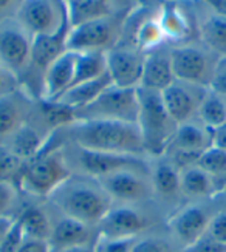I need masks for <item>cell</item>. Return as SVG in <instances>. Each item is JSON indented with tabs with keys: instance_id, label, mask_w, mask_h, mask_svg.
<instances>
[{
	"instance_id": "9c48e42d",
	"label": "cell",
	"mask_w": 226,
	"mask_h": 252,
	"mask_svg": "<svg viewBox=\"0 0 226 252\" xmlns=\"http://www.w3.org/2000/svg\"><path fill=\"white\" fill-rule=\"evenodd\" d=\"M219 56L212 53L201 43L185 42L170 45V61L175 79L208 87L212 79L215 65L219 62Z\"/></svg>"
},
{
	"instance_id": "f6af8a7d",
	"label": "cell",
	"mask_w": 226,
	"mask_h": 252,
	"mask_svg": "<svg viewBox=\"0 0 226 252\" xmlns=\"http://www.w3.org/2000/svg\"><path fill=\"white\" fill-rule=\"evenodd\" d=\"M55 252H96V243L79 245V246H71V248H65V249L55 251Z\"/></svg>"
},
{
	"instance_id": "ab89813d",
	"label": "cell",
	"mask_w": 226,
	"mask_h": 252,
	"mask_svg": "<svg viewBox=\"0 0 226 252\" xmlns=\"http://www.w3.org/2000/svg\"><path fill=\"white\" fill-rule=\"evenodd\" d=\"M16 252H51L50 243L44 240H34V238H25Z\"/></svg>"
},
{
	"instance_id": "f546056e",
	"label": "cell",
	"mask_w": 226,
	"mask_h": 252,
	"mask_svg": "<svg viewBox=\"0 0 226 252\" xmlns=\"http://www.w3.org/2000/svg\"><path fill=\"white\" fill-rule=\"evenodd\" d=\"M78 53V51H76ZM107 73L105 53L102 51H81L76 56V70H74L73 85L93 81Z\"/></svg>"
},
{
	"instance_id": "3957f363",
	"label": "cell",
	"mask_w": 226,
	"mask_h": 252,
	"mask_svg": "<svg viewBox=\"0 0 226 252\" xmlns=\"http://www.w3.org/2000/svg\"><path fill=\"white\" fill-rule=\"evenodd\" d=\"M70 175L71 170L64 157L62 142L53 135L37 155L25 161L19 190L30 198L47 201Z\"/></svg>"
},
{
	"instance_id": "7dc6e473",
	"label": "cell",
	"mask_w": 226,
	"mask_h": 252,
	"mask_svg": "<svg viewBox=\"0 0 226 252\" xmlns=\"http://www.w3.org/2000/svg\"><path fill=\"white\" fill-rule=\"evenodd\" d=\"M163 3H166V2H181V0H161Z\"/></svg>"
},
{
	"instance_id": "8992f818",
	"label": "cell",
	"mask_w": 226,
	"mask_h": 252,
	"mask_svg": "<svg viewBox=\"0 0 226 252\" xmlns=\"http://www.w3.org/2000/svg\"><path fill=\"white\" fill-rule=\"evenodd\" d=\"M138 92L110 85L89 104L74 112L78 121H118L136 124L138 121Z\"/></svg>"
},
{
	"instance_id": "d6a6232c",
	"label": "cell",
	"mask_w": 226,
	"mask_h": 252,
	"mask_svg": "<svg viewBox=\"0 0 226 252\" xmlns=\"http://www.w3.org/2000/svg\"><path fill=\"white\" fill-rule=\"evenodd\" d=\"M24 166H25V159L17 157L6 146L0 144V183L13 184L19 189Z\"/></svg>"
},
{
	"instance_id": "d4e9b609",
	"label": "cell",
	"mask_w": 226,
	"mask_h": 252,
	"mask_svg": "<svg viewBox=\"0 0 226 252\" xmlns=\"http://www.w3.org/2000/svg\"><path fill=\"white\" fill-rule=\"evenodd\" d=\"M181 193L185 201H204L212 200L220 192V186L212 175L192 164L180 170Z\"/></svg>"
},
{
	"instance_id": "4fadbf2b",
	"label": "cell",
	"mask_w": 226,
	"mask_h": 252,
	"mask_svg": "<svg viewBox=\"0 0 226 252\" xmlns=\"http://www.w3.org/2000/svg\"><path fill=\"white\" fill-rule=\"evenodd\" d=\"M209 201L211 200L186 201L175 212H172L167 217L166 220L167 232L175 240L181 251L186 246L192 245L195 240H198L206 232L212 215L219 211V209L212 211L209 207Z\"/></svg>"
},
{
	"instance_id": "277c9868",
	"label": "cell",
	"mask_w": 226,
	"mask_h": 252,
	"mask_svg": "<svg viewBox=\"0 0 226 252\" xmlns=\"http://www.w3.org/2000/svg\"><path fill=\"white\" fill-rule=\"evenodd\" d=\"M138 121L143 149L147 158L163 157L177 130V123L169 115L161 92L138 87Z\"/></svg>"
},
{
	"instance_id": "9a60e30c",
	"label": "cell",
	"mask_w": 226,
	"mask_h": 252,
	"mask_svg": "<svg viewBox=\"0 0 226 252\" xmlns=\"http://www.w3.org/2000/svg\"><path fill=\"white\" fill-rule=\"evenodd\" d=\"M149 175L150 184H152L154 203L160 207V211L169 209L172 214L181 204L186 203L181 193L180 169L175 166L174 161L169 159L166 155L149 158Z\"/></svg>"
},
{
	"instance_id": "ee69618b",
	"label": "cell",
	"mask_w": 226,
	"mask_h": 252,
	"mask_svg": "<svg viewBox=\"0 0 226 252\" xmlns=\"http://www.w3.org/2000/svg\"><path fill=\"white\" fill-rule=\"evenodd\" d=\"M14 223V217H0V243L3 242L8 231L11 229Z\"/></svg>"
},
{
	"instance_id": "1f68e13d",
	"label": "cell",
	"mask_w": 226,
	"mask_h": 252,
	"mask_svg": "<svg viewBox=\"0 0 226 252\" xmlns=\"http://www.w3.org/2000/svg\"><path fill=\"white\" fill-rule=\"evenodd\" d=\"M197 166L201 167L203 170H206L209 175H212V177L217 180L222 189L223 183L226 181V150L225 149L212 144L200 155Z\"/></svg>"
},
{
	"instance_id": "5bb4252c",
	"label": "cell",
	"mask_w": 226,
	"mask_h": 252,
	"mask_svg": "<svg viewBox=\"0 0 226 252\" xmlns=\"http://www.w3.org/2000/svg\"><path fill=\"white\" fill-rule=\"evenodd\" d=\"M33 39L16 17L0 22V63L11 71L19 82L30 65Z\"/></svg>"
},
{
	"instance_id": "f35d334b",
	"label": "cell",
	"mask_w": 226,
	"mask_h": 252,
	"mask_svg": "<svg viewBox=\"0 0 226 252\" xmlns=\"http://www.w3.org/2000/svg\"><path fill=\"white\" fill-rule=\"evenodd\" d=\"M20 87V82L16 76L8 71L2 63H0V97L9 94L11 92L17 90Z\"/></svg>"
},
{
	"instance_id": "30bf717a",
	"label": "cell",
	"mask_w": 226,
	"mask_h": 252,
	"mask_svg": "<svg viewBox=\"0 0 226 252\" xmlns=\"http://www.w3.org/2000/svg\"><path fill=\"white\" fill-rule=\"evenodd\" d=\"M113 204H144L154 201L149 162L146 166L124 167L98 180Z\"/></svg>"
},
{
	"instance_id": "e575fe53",
	"label": "cell",
	"mask_w": 226,
	"mask_h": 252,
	"mask_svg": "<svg viewBox=\"0 0 226 252\" xmlns=\"http://www.w3.org/2000/svg\"><path fill=\"white\" fill-rule=\"evenodd\" d=\"M136 238H107L98 237L96 252H132Z\"/></svg>"
},
{
	"instance_id": "cb8c5ba5",
	"label": "cell",
	"mask_w": 226,
	"mask_h": 252,
	"mask_svg": "<svg viewBox=\"0 0 226 252\" xmlns=\"http://www.w3.org/2000/svg\"><path fill=\"white\" fill-rule=\"evenodd\" d=\"M30 200L31 201H22V204H20L14 217L16 221L22 229L25 238L48 242L51 234V212L48 211V207L40 203V200Z\"/></svg>"
},
{
	"instance_id": "8fae6325",
	"label": "cell",
	"mask_w": 226,
	"mask_h": 252,
	"mask_svg": "<svg viewBox=\"0 0 226 252\" xmlns=\"http://www.w3.org/2000/svg\"><path fill=\"white\" fill-rule=\"evenodd\" d=\"M16 19L31 36L55 34L68 25L65 0H24Z\"/></svg>"
},
{
	"instance_id": "c3c4849f",
	"label": "cell",
	"mask_w": 226,
	"mask_h": 252,
	"mask_svg": "<svg viewBox=\"0 0 226 252\" xmlns=\"http://www.w3.org/2000/svg\"><path fill=\"white\" fill-rule=\"evenodd\" d=\"M0 252H5V251H3V249H2V248H0Z\"/></svg>"
},
{
	"instance_id": "44dd1931",
	"label": "cell",
	"mask_w": 226,
	"mask_h": 252,
	"mask_svg": "<svg viewBox=\"0 0 226 252\" xmlns=\"http://www.w3.org/2000/svg\"><path fill=\"white\" fill-rule=\"evenodd\" d=\"M76 51L67 50L47 68L42 81L40 99L56 101L70 89L76 70Z\"/></svg>"
},
{
	"instance_id": "7a4b0ae2",
	"label": "cell",
	"mask_w": 226,
	"mask_h": 252,
	"mask_svg": "<svg viewBox=\"0 0 226 252\" xmlns=\"http://www.w3.org/2000/svg\"><path fill=\"white\" fill-rule=\"evenodd\" d=\"M47 203L58 212L93 227H98L104 215L113 206L101 183L81 173H71L48 196Z\"/></svg>"
},
{
	"instance_id": "d6986e66",
	"label": "cell",
	"mask_w": 226,
	"mask_h": 252,
	"mask_svg": "<svg viewBox=\"0 0 226 252\" xmlns=\"http://www.w3.org/2000/svg\"><path fill=\"white\" fill-rule=\"evenodd\" d=\"M50 209H51L50 211L51 212V234H50L48 243H50L51 252L71 248V246L96 243V240L99 237L98 227L89 226L85 223L74 220V218L64 215L58 212L56 209H53L51 206H50Z\"/></svg>"
},
{
	"instance_id": "2e32d148",
	"label": "cell",
	"mask_w": 226,
	"mask_h": 252,
	"mask_svg": "<svg viewBox=\"0 0 226 252\" xmlns=\"http://www.w3.org/2000/svg\"><path fill=\"white\" fill-rule=\"evenodd\" d=\"M146 53L132 43L121 42L105 53L107 73L113 85L123 89H138L143 78Z\"/></svg>"
},
{
	"instance_id": "52a82bcc",
	"label": "cell",
	"mask_w": 226,
	"mask_h": 252,
	"mask_svg": "<svg viewBox=\"0 0 226 252\" xmlns=\"http://www.w3.org/2000/svg\"><path fill=\"white\" fill-rule=\"evenodd\" d=\"M127 13H116L101 19L70 27L67 48L71 51H102L107 53L123 40Z\"/></svg>"
},
{
	"instance_id": "7bdbcfd3",
	"label": "cell",
	"mask_w": 226,
	"mask_h": 252,
	"mask_svg": "<svg viewBox=\"0 0 226 252\" xmlns=\"http://www.w3.org/2000/svg\"><path fill=\"white\" fill-rule=\"evenodd\" d=\"M212 144L226 150V126L212 131Z\"/></svg>"
},
{
	"instance_id": "603a6c76",
	"label": "cell",
	"mask_w": 226,
	"mask_h": 252,
	"mask_svg": "<svg viewBox=\"0 0 226 252\" xmlns=\"http://www.w3.org/2000/svg\"><path fill=\"white\" fill-rule=\"evenodd\" d=\"M183 2V0H181ZM181 2H166L157 8V17L167 43L188 42L192 31V16L181 6Z\"/></svg>"
},
{
	"instance_id": "5b68a950",
	"label": "cell",
	"mask_w": 226,
	"mask_h": 252,
	"mask_svg": "<svg viewBox=\"0 0 226 252\" xmlns=\"http://www.w3.org/2000/svg\"><path fill=\"white\" fill-rule=\"evenodd\" d=\"M160 224V207L144 204H113L98 224L99 237L136 238L157 229Z\"/></svg>"
},
{
	"instance_id": "4dcf8cb0",
	"label": "cell",
	"mask_w": 226,
	"mask_h": 252,
	"mask_svg": "<svg viewBox=\"0 0 226 252\" xmlns=\"http://www.w3.org/2000/svg\"><path fill=\"white\" fill-rule=\"evenodd\" d=\"M132 252H181V248L169 232L160 234L154 229L147 234L136 237Z\"/></svg>"
},
{
	"instance_id": "ba28073f",
	"label": "cell",
	"mask_w": 226,
	"mask_h": 252,
	"mask_svg": "<svg viewBox=\"0 0 226 252\" xmlns=\"http://www.w3.org/2000/svg\"><path fill=\"white\" fill-rule=\"evenodd\" d=\"M61 142H62L64 157H65V161L68 164L71 173L87 175V177H92L96 180H99V178L105 177V175L116 172L120 169H124V167L146 166L149 162L147 157L116 155V153L95 152V150L74 146L71 142H64V141H61Z\"/></svg>"
},
{
	"instance_id": "d590c367",
	"label": "cell",
	"mask_w": 226,
	"mask_h": 252,
	"mask_svg": "<svg viewBox=\"0 0 226 252\" xmlns=\"http://www.w3.org/2000/svg\"><path fill=\"white\" fill-rule=\"evenodd\" d=\"M206 234L215 238L217 242L226 245V207H220L211 218Z\"/></svg>"
},
{
	"instance_id": "8d00e7d4",
	"label": "cell",
	"mask_w": 226,
	"mask_h": 252,
	"mask_svg": "<svg viewBox=\"0 0 226 252\" xmlns=\"http://www.w3.org/2000/svg\"><path fill=\"white\" fill-rule=\"evenodd\" d=\"M181 252H226V245L217 242L215 238L204 232L198 240L186 246Z\"/></svg>"
},
{
	"instance_id": "e0dca14e",
	"label": "cell",
	"mask_w": 226,
	"mask_h": 252,
	"mask_svg": "<svg viewBox=\"0 0 226 252\" xmlns=\"http://www.w3.org/2000/svg\"><path fill=\"white\" fill-rule=\"evenodd\" d=\"M53 135H55V131L50 128V126L45 123L44 116L40 115L37 101H36L33 115H31L28 121L20 127L14 135L9 136L2 146H6L9 150L14 152L17 157L27 161L30 158H33L34 155H37V153L48 144V141L51 139Z\"/></svg>"
},
{
	"instance_id": "4316f807",
	"label": "cell",
	"mask_w": 226,
	"mask_h": 252,
	"mask_svg": "<svg viewBox=\"0 0 226 252\" xmlns=\"http://www.w3.org/2000/svg\"><path fill=\"white\" fill-rule=\"evenodd\" d=\"M65 2L70 27H78L95 19L123 13L121 9L115 8L116 2L113 0H65Z\"/></svg>"
},
{
	"instance_id": "7402d4cb",
	"label": "cell",
	"mask_w": 226,
	"mask_h": 252,
	"mask_svg": "<svg viewBox=\"0 0 226 252\" xmlns=\"http://www.w3.org/2000/svg\"><path fill=\"white\" fill-rule=\"evenodd\" d=\"M174 81H175V74L174 70H172L169 43L154 51L146 53L143 78L139 87L155 92H163Z\"/></svg>"
},
{
	"instance_id": "ac0fdd59",
	"label": "cell",
	"mask_w": 226,
	"mask_h": 252,
	"mask_svg": "<svg viewBox=\"0 0 226 252\" xmlns=\"http://www.w3.org/2000/svg\"><path fill=\"white\" fill-rule=\"evenodd\" d=\"M206 90L208 87H201V85L175 79L167 89L161 92V97H163V102L172 119L177 124H183L197 118L200 104L203 101Z\"/></svg>"
},
{
	"instance_id": "484cf974",
	"label": "cell",
	"mask_w": 226,
	"mask_h": 252,
	"mask_svg": "<svg viewBox=\"0 0 226 252\" xmlns=\"http://www.w3.org/2000/svg\"><path fill=\"white\" fill-rule=\"evenodd\" d=\"M206 9V13L195 22L200 42L219 58H223L226 56V17L214 13L208 6Z\"/></svg>"
},
{
	"instance_id": "7c38bea8",
	"label": "cell",
	"mask_w": 226,
	"mask_h": 252,
	"mask_svg": "<svg viewBox=\"0 0 226 252\" xmlns=\"http://www.w3.org/2000/svg\"><path fill=\"white\" fill-rule=\"evenodd\" d=\"M212 146V130L201 124L197 118L177 126L174 136L164 155L174 161L181 170L197 164L201 153Z\"/></svg>"
},
{
	"instance_id": "b9f144b4",
	"label": "cell",
	"mask_w": 226,
	"mask_h": 252,
	"mask_svg": "<svg viewBox=\"0 0 226 252\" xmlns=\"http://www.w3.org/2000/svg\"><path fill=\"white\" fill-rule=\"evenodd\" d=\"M200 2L206 5L214 13L226 17V0H200Z\"/></svg>"
},
{
	"instance_id": "ffe728a7",
	"label": "cell",
	"mask_w": 226,
	"mask_h": 252,
	"mask_svg": "<svg viewBox=\"0 0 226 252\" xmlns=\"http://www.w3.org/2000/svg\"><path fill=\"white\" fill-rule=\"evenodd\" d=\"M36 101L22 87L0 97V144L28 121L34 112Z\"/></svg>"
},
{
	"instance_id": "60d3db41",
	"label": "cell",
	"mask_w": 226,
	"mask_h": 252,
	"mask_svg": "<svg viewBox=\"0 0 226 252\" xmlns=\"http://www.w3.org/2000/svg\"><path fill=\"white\" fill-rule=\"evenodd\" d=\"M24 0H0V22L16 17Z\"/></svg>"
},
{
	"instance_id": "bcb514c9",
	"label": "cell",
	"mask_w": 226,
	"mask_h": 252,
	"mask_svg": "<svg viewBox=\"0 0 226 252\" xmlns=\"http://www.w3.org/2000/svg\"><path fill=\"white\" fill-rule=\"evenodd\" d=\"M219 195H222V196H223V200H225V203H226V181L223 183V186H222V189H220Z\"/></svg>"
},
{
	"instance_id": "83f0119b",
	"label": "cell",
	"mask_w": 226,
	"mask_h": 252,
	"mask_svg": "<svg viewBox=\"0 0 226 252\" xmlns=\"http://www.w3.org/2000/svg\"><path fill=\"white\" fill-rule=\"evenodd\" d=\"M113 82L110 79L109 73H105L99 78H96L93 81H87V82H81L78 85H73L70 89L64 93L61 97H58L56 101L65 104L67 107L73 108L74 112L79 110V108L87 107L89 104H92L96 97H98L107 87H110Z\"/></svg>"
},
{
	"instance_id": "6da1fadb",
	"label": "cell",
	"mask_w": 226,
	"mask_h": 252,
	"mask_svg": "<svg viewBox=\"0 0 226 252\" xmlns=\"http://www.w3.org/2000/svg\"><path fill=\"white\" fill-rule=\"evenodd\" d=\"M64 142L116 155L146 157L136 124L118 121H73L55 131Z\"/></svg>"
},
{
	"instance_id": "f1b7e54d",
	"label": "cell",
	"mask_w": 226,
	"mask_h": 252,
	"mask_svg": "<svg viewBox=\"0 0 226 252\" xmlns=\"http://www.w3.org/2000/svg\"><path fill=\"white\" fill-rule=\"evenodd\" d=\"M197 119L212 131L226 126V97L208 89L200 104Z\"/></svg>"
},
{
	"instance_id": "74e56055",
	"label": "cell",
	"mask_w": 226,
	"mask_h": 252,
	"mask_svg": "<svg viewBox=\"0 0 226 252\" xmlns=\"http://www.w3.org/2000/svg\"><path fill=\"white\" fill-rule=\"evenodd\" d=\"M209 89L215 93H219L220 96L226 97V56L220 58L217 65H215Z\"/></svg>"
},
{
	"instance_id": "836d02e7",
	"label": "cell",
	"mask_w": 226,
	"mask_h": 252,
	"mask_svg": "<svg viewBox=\"0 0 226 252\" xmlns=\"http://www.w3.org/2000/svg\"><path fill=\"white\" fill-rule=\"evenodd\" d=\"M24 193L16 186L0 183V217H16Z\"/></svg>"
}]
</instances>
